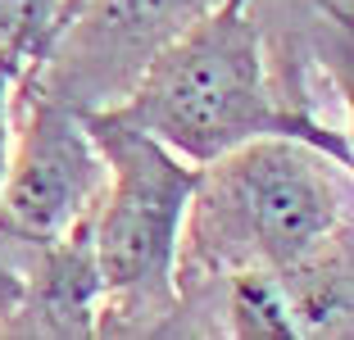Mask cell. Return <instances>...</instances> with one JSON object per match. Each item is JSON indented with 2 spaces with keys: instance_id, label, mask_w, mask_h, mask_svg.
I'll return each mask as SVG.
<instances>
[{
  "instance_id": "6",
  "label": "cell",
  "mask_w": 354,
  "mask_h": 340,
  "mask_svg": "<svg viewBox=\"0 0 354 340\" xmlns=\"http://www.w3.org/2000/svg\"><path fill=\"white\" fill-rule=\"evenodd\" d=\"M281 290L291 299L295 340L300 336H350L354 327V263H350V223L323 245L291 263Z\"/></svg>"
},
{
  "instance_id": "2",
  "label": "cell",
  "mask_w": 354,
  "mask_h": 340,
  "mask_svg": "<svg viewBox=\"0 0 354 340\" xmlns=\"http://www.w3.org/2000/svg\"><path fill=\"white\" fill-rule=\"evenodd\" d=\"M350 223V164L304 136H254L196 168L182 268L286 272Z\"/></svg>"
},
{
  "instance_id": "3",
  "label": "cell",
  "mask_w": 354,
  "mask_h": 340,
  "mask_svg": "<svg viewBox=\"0 0 354 340\" xmlns=\"http://www.w3.org/2000/svg\"><path fill=\"white\" fill-rule=\"evenodd\" d=\"M104 155V186L86 214V245L100 277V313L168 309L196 164L109 113H82Z\"/></svg>"
},
{
  "instance_id": "5",
  "label": "cell",
  "mask_w": 354,
  "mask_h": 340,
  "mask_svg": "<svg viewBox=\"0 0 354 340\" xmlns=\"http://www.w3.org/2000/svg\"><path fill=\"white\" fill-rule=\"evenodd\" d=\"M218 0H68L41 64L23 77L77 113L118 104L146 64Z\"/></svg>"
},
{
  "instance_id": "4",
  "label": "cell",
  "mask_w": 354,
  "mask_h": 340,
  "mask_svg": "<svg viewBox=\"0 0 354 340\" xmlns=\"http://www.w3.org/2000/svg\"><path fill=\"white\" fill-rule=\"evenodd\" d=\"M104 186V155L77 109L32 77L14 82L10 159L0 177V236L50 245L68 236Z\"/></svg>"
},
{
  "instance_id": "7",
  "label": "cell",
  "mask_w": 354,
  "mask_h": 340,
  "mask_svg": "<svg viewBox=\"0 0 354 340\" xmlns=\"http://www.w3.org/2000/svg\"><path fill=\"white\" fill-rule=\"evenodd\" d=\"M223 281H227L232 336H241V340H295L291 299L281 290L277 272L241 268V272H227Z\"/></svg>"
},
{
  "instance_id": "8",
  "label": "cell",
  "mask_w": 354,
  "mask_h": 340,
  "mask_svg": "<svg viewBox=\"0 0 354 340\" xmlns=\"http://www.w3.org/2000/svg\"><path fill=\"white\" fill-rule=\"evenodd\" d=\"M68 0H0V68L19 82L59 32Z\"/></svg>"
},
{
  "instance_id": "1",
  "label": "cell",
  "mask_w": 354,
  "mask_h": 340,
  "mask_svg": "<svg viewBox=\"0 0 354 340\" xmlns=\"http://www.w3.org/2000/svg\"><path fill=\"white\" fill-rule=\"evenodd\" d=\"M95 113L155 136L196 168L254 136H304L354 164L345 132H332L277 100L263 41L245 19V0H218L209 14H200L146 64L123 100Z\"/></svg>"
},
{
  "instance_id": "9",
  "label": "cell",
  "mask_w": 354,
  "mask_h": 340,
  "mask_svg": "<svg viewBox=\"0 0 354 340\" xmlns=\"http://www.w3.org/2000/svg\"><path fill=\"white\" fill-rule=\"evenodd\" d=\"M10 104H14V77L0 68V177H5V159H10Z\"/></svg>"
}]
</instances>
